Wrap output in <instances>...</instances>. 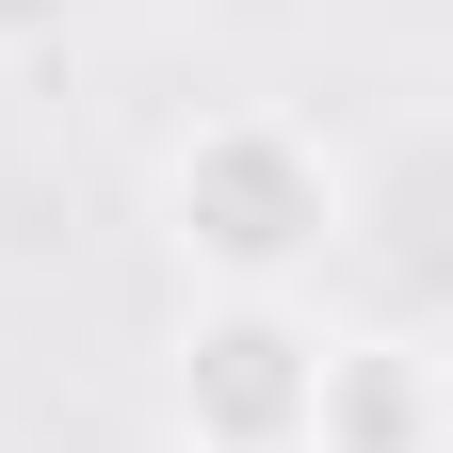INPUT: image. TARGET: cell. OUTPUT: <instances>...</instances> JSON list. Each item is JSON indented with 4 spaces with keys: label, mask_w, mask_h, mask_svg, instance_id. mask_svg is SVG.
<instances>
[{
    "label": "cell",
    "mask_w": 453,
    "mask_h": 453,
    "mask_svg": "<svg viewBox=\"0 0 453 453\" xmlns=\"http://www.w3.org/2000/svg\"><path fill=\"white\" fill-rule=\"evenodd\" d=\"M146 226H162V259H179L195 292H308L340 259V226H357V179H340V146L308 113L226 97V113H195V130L162 146Z\"/></svg>",
    "instance_id": "1"
},
{
    "label": "cell",
    "mask_w": 453,
    "mask_h": 453,
    "mask_svg": "<svg viewBox=\"0 0 453 453\" xmlns=\"http://www.w3.org/2000/svg\"><path fill=\"white\" fill-rule=\"evenodd\" d=\"M324 308L308 292H195L162 324V437L179 453H308Z\"/></svg>",
    "instance_id": "2"
},
{
    "label": "cell",
    "mask_w": 453,
    "mask_h": 453,
    "mask_svg": "<svg viewBox=\"0 0 453 453\" xmlns=\"http://www.w3.org/2000/svg\"><path fill=\"white\" fill-rule=\"evenodd\" d=\"M453 437V388H437V340L421 324H324V388H308V453H437Z\"/></svg>",
    "instance_id": "3"
},
{
    "label": "cell",
    "mask_w": 453,
    "mask_h": 453,
    "mask_svg": "<svg viewBox=\"0 0 453 453\" xmlns=\"http://www.w3.org/2000/svg\"><path fill=\"white\" fill-rule=\"evenodd\" d=\"M65 17L81 0H0V65H17V49H65Z\"/></svg>",
    "instance_id": "4"
}]
</instances>
